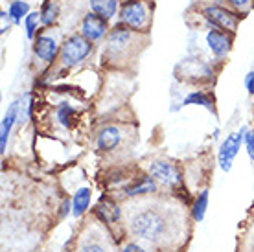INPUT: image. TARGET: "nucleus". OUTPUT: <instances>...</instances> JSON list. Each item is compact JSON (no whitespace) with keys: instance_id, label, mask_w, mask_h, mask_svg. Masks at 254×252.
<instances>
[{"instance_id":"1","label":"nucleus","mask_w":254,"mask_h":252,"mask_svg":"<svg viewBox=\"0 0 254 252\" xmlns=\"http://www.w3.org/2000/svg\"><path fill=\"white\" fill-rule=\"evenodd\" d=\"M181 223L179 212L151 202L134 204L127 215L129 232L151 245H172L181 236Z\"/></svg>"},{"instance_id":"2","label":"nucleus","mask_w":254,"mask_h":252,"mask_svg":"<svg viewBox=\"0 0 254 252\" xmlns=\"http://www.w3.org/2000/svg\"><path fill=\"white\" fill-rule=\"evenodd\" d=\"M90 54V41L85 39L83 35H72L64 41L63 48H61V63L63 66L70 68L76 66Z\"/></svg>"},{"instance_id":"3","label":"nucleus","mask_w":254,"mask_h":252,"mask_svg":"<svg viewBox=\"0 0 254 252\" xmlns=\"http://www.w3.org/2000/svg\"><path fill=\"white\" fill-rule=\"evenodd\" d=\"M245 134H247V129H245V127H242L238 132H232V134H229V136H227V140L221 144V147H219V153H217V160H219V168H221L223 171H230L236 155L240 153L242 142H245Z\"/></svg>"},{"instance_id":"4","label":"nucleus","mask_w":254,"mask_h":252,"mask_svg":"<svg viewBox=\"0 0 254 252\" xmlns=\"http://www.w3.org/2000/svg\"><path fill=\"white\" fill-rule=\"evenodd\" d=\"M149 177H153L155 181H159L166 186H179L183 183V177H181L177 168L170 162H164V160H153L149 164Z\"/></svg>"},{"instance_id":"5","label":"nucleus","mask_w":254,"mask_h":252,"mask_svg":"<svg viewBox=\"0 0 254 252\" xmlns=\"http://www.w3.org/2000/svg\"><path fill=\"white\" fill-rule=\"evenodd\" d=\"M146 6L140 0H129L120 9L122 24L129 26V28H142L146 22Z\"/></svg>"},{"instance_id":"6","label":"nucleus","mask_w":254,"mask_h":252,"mask_svg":"<svg viewBox=\"0 0 254 252\" xmlns=\"http://www.w3.org/2000/svg\"><path fill=\"white\" fill-rule=\"evenodd\" d=\"M204 15H206V19H208L212 24H216L217 28H223V30H229V32H234L236 26H238V20H240L238 15H234V13H230V11H227V9L217 7V6L206 7V9H204Z\"/></svg>"},{"instance_id":"7","label":"nucleus","mask_w":254,"mask_h":252,"mask_svg":"<svg viewBox=\"0 0 254 252\" xmlns=\"http://www.w3.org/2000/svg\"><path fill=\"white\" fill-rule=\"evenodd\" d=\"M81 33L85 39H89L90 43L92 41H100V39L107 33V20L96 15V13H90L83 19L81 24Z\"/></svg>"},{"instance_id":"8","label":"nucleus","mask_w":254,"mask_h":252,"mask_svg":"<svg viewBox=\"0 0 254 252\" xmlns=\"http://www.w3.org/2000/svg\"><path fill=\"white\" fill-rule=\"evenodd\" d=\"M94 214L105 225H115V223H120L122 219V210L107 197H103L102 201L96 204Z\"/></svg>"},{"instance_id":"9","label":"nucleus","mask_w":254,"mask_h":252,"mask_svg":"<svg viewBox=\"0 0 254 252\" xmlns=\"http://www.w3.org/2000/svg\"><path fill=\"white\" fill-rule=\"evenodd\" d=\"M33 52L35 56L45 61V63H52L56 56H58V43L54 41L48 35H41V37L35 39V46H33Z\"/></svg>"},{"instance_id":"10","label":"nucleus","mask_w":254,"mask_h":252,"mask_svg":"<svg viewBox=\"0 0 254 252\" xmlns=\"http://www.w3.org/2000/svg\"><path fill=\"white\" fill-rule=\"evenodd\" d=\"M120 140H122L120 129L115 126H107L98 132L96 145H98V149H102V151H111V149H115L116 145L120 144Z\"/></svg>"},{"instance_id":"11","label":"nucleus","mask_w":254,"mask_h":252,"mask_svg":"<svg viewBox=\"0 0 254 252\" xmlns=\"http://www.w3.org/2000/svg\"><path fill=\"white\" fill-rule=\"evenodd\" d=\"M129 43H131V32L127 30L126 26H116V28L111 30V33H109V44H107L111 54L122 52L124 48L129 46Z\"/></svg>"},{"instance_id":"12","label":"nucleus","mask_w":254,"mask_h":252,"mask_svg":"<svg viewBox=\"0 0 254 252\" xmlns=\"http://www.w3.org/2000/svg\"><path fill=\"white\" fill-rule=\"evenodd\" d=\"M157 189V183L153 177H140L133 184H129L124 188L127 197H142V195H151Z\"/></svg>"},{"instance_id":"13","label":"nucleus","mask_w":254,"mask_h":252,"mask_svg":"<svg viewBox=\"0 0 254 252\" xmlns=\"http://www.w3.org/2000/svg\"><path fill=\"white\" fill-rule=\"evenodd\" d=\"M19 116V101H15L9 105L7 113L4 114L2 118V126H0V151H6V144L7 138H9V132H11V127Z\"/></svg>"},{"instance_id":"14","label":"nucleus","mask_w":254,"mask_h":252,"mask_svg":"<svg viewBox=\"0 0 254 252\" xmlns=\"http://www.w3.org/2000/svg\"><path fill=\"white\" fill-rule=\"evenodd\" d=\"M206 43H208L210 50L214 52V56L223 57L230 50V39L219 30H210L206 33Z\"/></svg>"},{"instance_id":"15","label":"nucleus","mask_w":254,"mask_h":252,"mask_svg":"<svg viewBox=\"0 0 254 252\" xmlns=\"http://www.w3.org/2000/svg\"><path fill=\"white\" fill-rule=\"evenodd\" d=\"M90 199H92V193H90L89 188H79L72 197V214L74 217H81L90 206Z\"/></svg>"},{"instance_id":"16","label":"nucleus","mask_w":254,"mask_h":252,"mask_svg":"<svg viewBox=\"0 0 254 252\" xmlns=\"http://www.w3.org/2000/svg\"><path fill=\"white\" fill-rule=\"evenodd\" d=\"M116 6H118V0H90V7H92V13L100 15L107 20L111 19L116 11Z\"/></svg>"},{"instance_id":"17","label":"nucleus","mask_w":254,"mask_h":252,"mask_svg":"<svg viewBox=\"0 0 254 252\" xmlns=\"http://www.w3.org/2000/svg\"><path fill=\"white\" fill-rule=\"evenodd\" d=\"M206 208H208V189H203V191L195 197V201H193L191 217H193L197 223H201V221L204 219V215H206Z\"/></svg>"},{"instance_id":"18","label":"nucleus","mask_w":254,"mask_h":252,"mask_svg":"<svg viewBox=\"0 0 254 252\" xmlns=\"http://www.w3.org/2000/svg\"><path fill=\"white\" fill-rule=\"evenodd\" d=\"M185 105H203V107H206L208 111L214 109L212 100H210L206 94H203V92H191V94H188L185 100Z\"/></svg>"},{"instance_id":"19","label":"nucleus","mask_w":254,"mask_h":252,"mask_svg":"<svg viewBox=\"0 0 254 252\" xmlns=\"http://www.w3.org/2000/svg\"><path fill=\"white\" fill-rule=\"evenodd\" d=\"M28 15V4L24 0H13L9 4V17L13 19V22H20V17Z\"/></svg>"},{"instance_id":"20","label":"nucleus","mask_w":254,"mask_h":252,"mask_svg":"<svg viewBox=\"0 0 254 252\" xmlns=\"http://www.w3.org/2000/svg\"><path fill=\"white\" fill-rule=\"evenodd\" d=\"M74 114H76V111L70 107V105H66V103H61L58 109V120L63 124L64 127L70 126V120L74 118Z\"/></svg>"},{"instance_id":"21","label":"nucleus","mask_w":254,"mask_h":252,"mask_svg":"<svg viewBox=\"0 0 254 252\" xmlns=\"http://www.w3.org/2000/svg\"><path fill=\"white\" fill-rule=\"evenodd\" d=\"M77 252H109V251L102 241L89 240V241H83L81 245H79V249H77Z\"/></svg>"},{"instance_id":"22","label":"nucleus","mask_w":254,"mask_h":252,"mask_svg":"<svg viewBox=\"0 0 254 252\" xmlns=\"http://www.w3.org/2000/svg\"><path fill=\"white\" fill-rule=\"evenodd\" d=\"M56 17H58V6L50 4V6L45 7V11L41 15V20H43V24H52L56 20Z\"/></svg>"},{"instance_id":"23","label":"nucleus","mask_w":254,"mask_h":252,"mask_svg":"<svg viewBox=\"0 0 254 252\" xmlns=\"http://www.w3.org/2000/svg\"><path fill=\"white\" fill-rule=\"evenodd\" d=\"M37 22H39V15H37V13H30V15L26 17V33H28V37H30V39H32L33 33H35Z\"/></svg>"},{"instance_id":"24","label":"nucleus","mask_w":254,"mask_h":252,"mask_svg":"<svg viewBox=\"0 0 254 252\" xmlns=\"http://www.w3.org/2000/svg\"><path fill=\"white\" fill-rule=\"evenodd\" d=\"M245 145H247L249 157L254 160V131H247V134H245Z\"/></svg>"},{"instance_id":"25","label":"nucleus","mask_w":254,"mask_h":252,"mask_svg":"<svg viewBox=\"0 0 254 252\" xmlns=\"http://www.w3.org/2000/svg\"><path fill=\"white\" fill-rule=\"evenodd\" d=\"M245 87H247L249 94H254V72H249L245 76Z\"/></svg>"},{"instance_id":"26","label":"nucleus","mask_w":254,"mask_h":252,"mask_svg":"<svg viewBox=\"0 0 254 252\" xmlns=\"http://www.w3.org/2000/svg\"><path fill=\"white\" fill-rule=\"evenodd\" d=\"M122 252H146V251L140 245H136V243H127V245L122 247Z\"/></svg>"},{"instance_id":"27","label":"nucleus","mask_w":254,"mask_h":252,"mask_svg":"<svg viewBox=\"0 0 254 252\" xmlns=\"http://www.w3.org/2000/svg\"><path fill=\"white\" fill-rule=\"evenodd\" d=\"M230 2H232L236 7H243V9L251 6V0H230Z\"/></svg>"}]
</instances>
